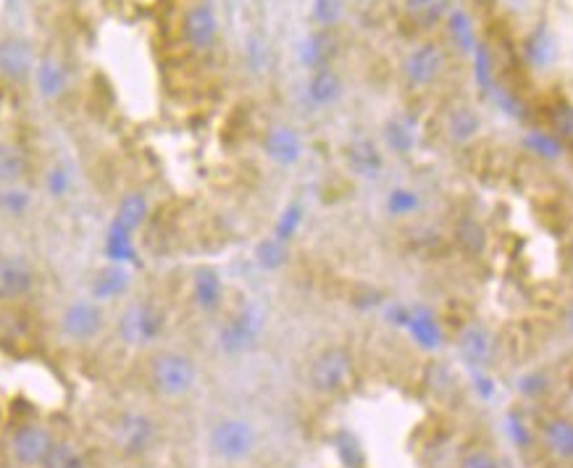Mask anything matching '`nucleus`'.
Wrapping results in <instances>:
<instances>
[{
	"mask_svg": "<svg viewBox=\"0 0 573 468\" xmlns=\"http://www.w3.org/2000/svg\"><path fill=\"white\" fill-rule=\"evenodd\" d=\"M305 93H308V100H311L313 106H332V103L342 98V77L332 66H319V69H313Z\"/></svg>",
	"mask_w": 573,
	"mask_h": 468,
	"instance_id": "nucleus-18",
	"label": "nucleus"
},
{
	"mask_svg": "<svg viewBox=\"0 0 573 468\" xmlns=\"http://www.w3.org/2000/svg\"><path fill=\"white\" fill-rule=\"evenodd\" d=\"M263 153L274 161L276 166H292L303 158V137L298 129L290 124H274L263 135Z\"/></svg>",
	"mask_w": 573,
	"mask_h": 468,
	"instance_id": "nucleus-12",
	"label": "nucleus"
},
{
	"mask_svg": "<svg viewBox=\"0 0 573 468\" xmlns=\"http://www.w3.org/2000/svg\"><path fill=\"white\" fill-rule=\"evenodd\" d=\"M421 206V195L411 187H395V190L387 195V211L392 216H411Z\"/></svg>",
	"mask_w": 573,
	"mask_h": 468,
	"instance_id": "nucleus-30",
	"label": "nucleus"
},
{
	"mask_svg": "<svg viewBox=\"0 0 573 468\" xmlns=\"http://www.w3.org/2000/svg\"><path fill=\"white\" fill-rule=\"evenodd\" d=\"M35 284V271L22 258H3L0 261V300L24 298Z\"/></svg>",
	"mask_w": 573,
	"mask_h": 468,
	"instance_id": "nucleus-14",
	"label": "nucleus"
},
{
	"mask_svg": "<svg viewBox=\"0 0 573 468\" xmlns=\"http://www.w3.org/2000/svg\"><path fill=\"white\" fill-rule=\"evenodd\" d=\"M568 256H571V263H573V240H571V245H568Z\"/></svg>",
	"mask_w": 573,
	"mask_h": 468,
	"instance_id": "nucleus-40",
	"label": "nucleus"
},
{
	"mask_svg": "<svg viewBox=\"0 0 573 468\" xmlns=\"http://www.w3.org/2000/svg\"><path fill=\"white\" fill-rule=\"evenodd\" d=\"M219 37V16L211 3H195L182 19V40L195 53H208Z\"/></svg>",
	"mask_w": 573,
	"mask_h": 468,
	"instance_id": "nucleus-9",
	"label": "nucleus"
},
{
	"mask_svg": "<svg viewBox=\"0 0 573 468\" xmlns=\"http://www.w3.org/2000/svg\"><path fill=\"white\" fill-rule=\"evenodd\" d=\"M458 348L460 355H463L471 366H487L489 358H492V337H489V332L482 324H471V327L460 332Z\"/></svg>",
	"mask_w": 573,
	"mask_h": 468,
	"instance_id": "nucleus-21",
	"label": "nucleus"
},
{
	"mask_svg": "<svg viewBox=\"0 0 573 468\" xmlns=\"http://www.w3.org/2000/svg\"><path fill=\"white\" fill-rule=\"evenodd\" d=\"M150 387L161 398H184L198 384V366L187 353L163 350L150 361Z\"/></svg>",
	"mask_w": 573,
	"mask_h": 468,
	"instance_id": "nucleus-2",
	"label": "nucleus"
},
{
	"mask_svg": "<svg viewBox=\"0 0 573 468\" xmlns=\"http://www.w3.org/2000/svg\"><path fill=\"white\" fill-rule=\"evenodd\" d=\"M0 206L8 213H22L29 206V195L24 190H6L0 192Z\"/></svg>",
	"mask_w": 573,
	"mask_h": 468,
	"instance_id": "nucleus-35",
	"label": "nucleus"
},
{
	"mask_svg": "<svg viewBox=\"0 0 573 468\" xmlns=\"http://www.w3.org/2000/svg\"><path fill=\"white\" fill-rule=\"evenodd\" d=\"M345 16V0H313V22L321 29H332Z\"/></svg>",
	"mask_w": 573,
	"mask_h": 468,
	"instance_id": "nucleus-31",
	"label": "nucleus"
},
{
	"mask_svg": "<svg viewBox=\"0 0 573 468\" xmlns=\"http://www.w3.org/2000/svg\"><path fill=\"white\" fill-rule=\"evenodd\" d=\"M450 11V0H403V19L418 32L434 29Z\"/></svg>",
	"mask_w": 573,
	"mask_h": 468,
	"instance_id": "nucleus-17",
	"label": "nucleus"
},
{
	"mask_svg": "<svg viewBox=\"0 0 573 468\" xmlns=\"http://www.w3.org/2000/svg\"><path fill=\"white\" fill-rule=\"evenodd\" d=\"M129 277L127 269L121 266H111V269H103L92 282V300H116L121 298L124 292L129 290Z\"/></svg>",
	"mask_w": 573,
	"mask_h": 468,
	"instance_id": "nucleus-23",
	"label": "nucleus"
},
{
	"mask_svg": "<svg viewBox=\"0 0 573 468\" xmlns=\"http://www.w3.org/2000/svg\"><path fill=\"white\" fill-rule=\"evenodd\" d=\"M476 8H495L497 0H471Z\"/></svg>",
	"mask_w": 573,
	"mask_h": 468,
	"instance_id": "nucleus-38",
	"label": "nucleus"
},
{
	"mask_svg": "<svg viewBox=\"0 0 573 468\" xmlns=\"http://www.w3.org/2000/svg\"><path fill=\"white\" fill-rule=\"evenodd\" d=\"M547 127L550 135L560 142V145H573V103L560 100L547 111Z\"/></svg>",
	"mask_w": 573,
	"mask_h": 468,
	"instance_id": "nucleus-26",
	"label": "nucleus"
},
{
	"mask_svg": "<svg viewBox=\"0 0 573 468\" xmlns=\"http://www.w3.org/2000/svg\"><path fill=\"white\" fill-rule=\"evenodd\" d=\"M450 66V53L442 43H421L403 58V79L413 90H426L445 77Z\"/></svg>",
	"mask_w": 573,
	"mask_h": 468,
	"instance_id": "nucleus-4",
	"label": "nucleus"
},
{
	"mask_svg": "<svg viewBox=\"0 0 573 468\" xmlns=\"http://www.w3.org/2000/svg\"><path fill=\"white\" fill-rule=\"evenodd\" d=\"M163 324H166V321H163V313L158 311L156 305L135 303L121 313L119 337L121 342H127V345L142 348V345H150V342H156L158 337H161Z\"/></svg>",
	"mask_w": 573,
	"mask_h": 468,
	"instance_id": "nucleus-5",
	"label": "nucleus"
},
{
	"mask_svg": "<svg viewBox=\"0 0 573 468\" xmlns=\"http://www.w3.org/2000/svg\"><path fill=\"white\" fill-rule=\"evenodd\" d=\"M53 437L48 434V429L43 426H24L14 434V442H11V450H14V458L24 466H37V463L48 461L50 450H53Z\"/></svg>",
	"mask_w": 573,
	"mask_h": 468,
	"instance_id": "nucleus-13",
	"label": "nucleus"
},
{
	"mask_svg": "<svg viewBox=\"0 0 573 468\" xmlns=\"http://www.w3.org/2000/svg\"><path fill=\"white\" fill-rule=\"evenodd\" d=\"M442 135L453 148H466L476 137L482 135V114L474 103L468 100H455L445 108L442 116Z\"/></svg>",
	"mask_w": 573,
	"mask_h": 468,
	"instance_id": "nucleus-7",
	"label": "nucleus"
},
{
	"mask_svg": "<svg viewBox=\"0 0 573 468\" xmlns=\"http://www.w3.org/2000/svg\"><path fill=\"white\" fill-rule=\"evenodd\" d=\"M45 466L48 468H85V455L79 453L74 445H69V442H56L53 450H50Z\"/></svg>",
	"mask_w": 573,
	"mask_h": 468,
	"instance_id": "nucleus-32",
	"label": "nucleus"
},
{
	"mask_svg": "<svg viewBox=\"0 0 573 468\" xmlns=\"http://www.w3.org/2000/svg\"><path fill=\"white\" fill-rule=\"evenodd\" d=\"M255 337H258V327H255L253 316H250V313H242V316H237V319L224 329V337H221V340H224V348L232 350V353H240V350L253 345Z\"/></svg>",
	"mask_w": 573,
	"mask_h": 468,
	"instance_id": "nucleus-24",
	"label": "nucleus"
},
{
	"mask_svg": "<svg viewBox=\"0 0 573 468\" xmlns=\"http://www.w3.org/2000/svg\"><path fill=\"white\" fill-rule=\"evenodd\" d=\"M192 300L203 311H216L224 300V284H221L219 271L211 266H203L192 274Z\"/></svg>",
	"mask_w": 573,
	"mask_h": 468,
	"instance_id": "nucleus-19",
	"label": "nucleus"
},
{
	"mask_svg": "<svg viewBox=\"0 0 573 468\" xmlns=\"http://www.w3.org/2000/svg\"><path fill=\"white\" fill-rule=\"evenodd\" d=\"M566 324H568V332H571V337H573V305L568 308V313H566Z\"/></svg>",
	"mask_w": 573,
	"mask_h": 468,
	"instance_id": "nucleus-39",
	"label": "nucleus"
},
{
	"mask_svg": "<svg viewBox=\"0 0 573 468\" xmlns=\"http://www.w3.org/2000/svg\"><path fill=\"white\" fill-rule=\"evenodd\" d=\"M387 142L397 153H408V148H411V132H408L403 121H390L387 124Z\"/></svg>",
	"mask_w": 573,
	"mask_h": 468,
	"instance_id": "nucleus-33",
	"label": "nucleus"
},
{
	"mask_svg": "<svg viewBox=\"0 0 573 468\" xmlns=\"http://www.w3.org/2000/svg\"><path fill=\"white\" fill-rule=\"evenodd\" d=\"M347 164L355 174H361V177H379V171H382V150L376 148L374 142L361 137V140H353L347 145L345 150Z\"/></svg>",
	"mask_w": 573,
	"mask_h": 468,
	"instance_id": "nucleus-22",
	"label": "nucleus"
},
{
	"mask_svg": "<svg viewBox=\"0 0 573 468\" xmlns=\"http://www.w3.org/2000/svg\"><path fill=\"white\" fill-rule=\"evenodd\" d=\"M156 421L145 413H124L114 424V445L124 455H142L156 445Z\"/></svg>",
	"mask_w": 573,
	"mask_h": 468,
	"instance_id": "nucleus-8",
	"label": "nucleus"
},
{
	"mask_svg": "<svg viewBox=\"0 0 573 468\" xmlns=\"http://www.w3.org/2000/svg\"><path fill=\"white\" fill-rule=\"evenodd\" d=\"M106 324V313L98 305V300H74L61 313V332L71 342L95 340Z\"/></svg>",
	"mask_w": 573,
	"mask_h": 468,
	"instance_id": "nucleus-6",
	"label": "nucleus"
},
{
	"mask_svg": "<svg viewBox=\"0 0 573 468\" xmlns=\"http://www.w3.org/2000/svg\"><path fill=\"white\" fill-rule=\"evenodd\" d=\"M150 213V200L145 192L132 190L127 192L124 198L119 200V206H116V229L124 234L137 232V229L145 224Z\"/></svg>",
	"mask_w": 573,
	"mask_h": 468,
	"instance_id": "nucleus-20",
	"label": "nucleus"
},
{
	"mask_svg": "<svg viewBox=\"0 0 573 468\" xmlns=\"http://www.w3.org/2000/svg\"><path fill=\"white\" fill-rule=\"evenodd\" d=\"M48 187H50V195H56V198H61V195H64V192L69 190V171L61 169V166H56V169L50 171Z\"/></svg>",
	"mask_w": 573,
	"mask_h": 468,
	"instance_id": "nucleus-37",
	"label": "nucleus"
},
{
	"mask_svg": "<svg viewBox=\"0 0 573 468\" xmlns=\"http://www.w3.org/2000/svg\"><path fill=\"white\" fill-rule=\"evenodd\" d=\"M529 145L537 150V153H542V156H547V158L560 156V142L555 140L552 135H531Z\"/></svg>",
	"mask_w": 573,
	"mask_h": 468,
	"instance_id": "nucleus-36",
	"label": "nucleus"
},
{
	"mask_svg": "<svg viewBox=\"0 0 573 468\" xmlns=\"http://www.w3.org/2000/svg\"><path fill=\"white\" fill-rule=\"evenodd\" d=\"M453 242L463 256L479 258L484 256V250L489 245V232L476 216H468L466 213V216H460L453 224Z\"/></svg>",
	"mask_w": 573,
	"mask_h": 468,
	"instance_id": "nucleus-15",
	"label": "nucleus"
},
{
	"mask_svg": "<svg viewBox=\"0 0 573 468\" xmlns=\"http://www.w3.org/2000/svg\"><path fill=\"white\" fill-rule=\"evenodd\" d=\"M208 447L211 453L224 463H242L248 461L250 455L258 447V432L248 419L240 416H227L219 419L208 432Z\"/></svg>",
	"mask_w": 573,
	"mask_h": 468,
	"instance_id": "nucleus-3",
	"label": "nucleus"
},
{
	"mask_svg": "<svg viewBox=\"0 0 573 468\" xmlns=\"http://www.w3.org/2000/svg\"><path fill=\"white\" fill-rule=\"evenodd\" d=\"M35 50L24 37L0 40V77L8 82H27L35 74Z\"/></svg>",
	"mask_w": 573,
	"mask_h": 468,
	"instance_id": "nucleus-10",
	"label": "nucleus"
},
{
	"mask_svg": "<svg viewBox=\"0 0 573 468\" xmlns=\"http://www.w3.org/2000/svg\"><path fill=\"white\" fill-rule=\"evenodd\" d=\"M35 82L37 93L43 98H61L66 93V87H69V71H66L64 61L56 56L40 58L35 66Z\"/></svg>",
	"mask_w": 573,
	"mask_h": 468,
	"instance_id": "nucleus-16",
	"label": "nucleus"
},
{
	"mask_svg": "<svg viewBox=\"0 0 573 468\" xmlns=\"http://www.w3.org/2000/svg\"><path fill=\"white\" fill-rule=\"evenodd\" d=\"M334 48H332V37L326 35V29L311 35L305 40L303 50H300V56L311 69H319V66H329V58H332Z\"/></svg>",
	"mask_w": 573,
	"mask_h": 468,
	"instance_id": "nucleus-27",
	"label": "nucleus"
},
{
	"mask_svg": "<svg viewBox=\"0 0 573 468\" xmlns=\"http://www.w3.org/2000/svg\"><path fill=\"white\" fill-rule=\"evenodd\" d=\"M258 261H261L263 266H269V269H276V266H282V263H284L282 240L263 242L261 248H258Z\"/></svg>",
	"mask_w": 573,
	"mask_h": 468,
	"instance_id": "nucleus-34",
	"label": "nucleus"
},
{
	"mask_svg": "<svg viewBox=\"0 0 573 468\" xmlns=\"http://www.w3.org/2000/svg\"><path fill=\"white\" fill-rule=\"evenodd\" d=\"M455 468H503L500 466V458L492 447L487 445H468L463 453H460Z\"/></svg>",
	"mask_w": 573,
	"mask_h": 468,
	"instance_id": "nucleus-29",
	"label": "nucleus"
},
{
	"mask_svg": "<svg viewBox=\"0 0 573 468\" xmlns=\"http://www.w3.org/2000/svg\"><path fill=\"white\" fill-rule=\"evenodd\" d=\"M355 379L353 353L345 345H326L308 363V384L316 395H340Z\"/></svg>",
	"mask_w": 573,
	"mask_h": 468,
	"instance_id": "nucleus-1",
	"label": "nucleus"
},
{
	"mask_svg": "<svg viewBox=\"0 0 573 468\" xmlns=\"http://www.w3.org/2000/svg\"><path fill=\"white\" fill-rule=\"evenodd\" d=\"M526 53H529V61L534 66H547L555 58V40L547 29H539L534 35L529 37V43H526Z\"/></svg>",
	"mask_w": 573,
	"mask_h": 468,
	"instance_id": "nucleus-28",
	"label": "nucleus"
},
{
	"mask_svg": "<svg viewBox=\"0 0 573 468\" xmlns=\"http://www.w3.org/2000/svg\"><path fill=\"white\" fill-rule=\"evenodd\" d=\"M539 445L552 461L573 466V419L550 416L539 424Z\"/></svg>",
	"mask_w": 573,
	"mask_h": 468,
	"instance_id": "nucleus-11",
	"label": "nucleus"
},
{
	"mask_svg": "<svg viewBox=\"0 0 573 468\" xmlns=\"http://www.w3.org/2000/svg\"><path fill=\"white\" fill-rule=\"evenodd\" d=\"M27 174V158L22 148L0 142V185H16Z\"/></svg>",
	"mask_w": 573,
	"mask_h": 468,
	"instance_id": "nucleus-25",
	"label": "nucleus"
}]
</instances>
